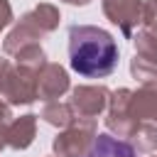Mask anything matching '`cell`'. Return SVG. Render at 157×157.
Wrapping results in <instances>:
<instances>
[{
    "mask_svg": "<svg viewBox=\"0 0 157 157\" xmlns=\"http://www.w3.org/2000/svg\"><path fill=\"white\" fill-rule=\"evenodd\" d=\"M69 61L71 69L88 78L108 76L118 64V44L110 32L93 25L69 27Z\"/></svg>",
    "mask_w": 157,
    "mask_h": 157,
    "instance_id": "cell-1",
    "label": "cell"
},
{
    "mask_svg": "<svg viewBox=\"0 0 157 157\" xmlns=\"http://www.w3.org/2000/svg\"><path fill=\"white\" fill-rule=\"evenodd\" d=\"M83 157H135V152L128 142H120L110 135H98Z\"/></svg>",
    "mask_w": 157,
    "mask_h": 157,
    "instance_id": "cell-2",
    "label": "cell"
}]
</instances>
